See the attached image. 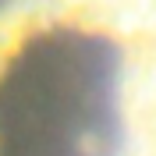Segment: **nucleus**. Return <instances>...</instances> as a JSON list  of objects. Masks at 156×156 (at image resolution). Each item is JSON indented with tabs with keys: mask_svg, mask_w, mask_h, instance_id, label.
<instances>
[{
	"mask_svg": "<svg viewBox=\"0 0 156 156\" xmlns=\"http://www.w3.org/2000/svg\"><path fill=\"white\" fill-rule=\"evenodd\" d=\"M0 156H156V0H0Z\"/></svg>",
	"mask_w": 156,
	"mask_h": 156,
	"instance_id": "obj_1",
	"label": "nucleus"
}]
</instances>
